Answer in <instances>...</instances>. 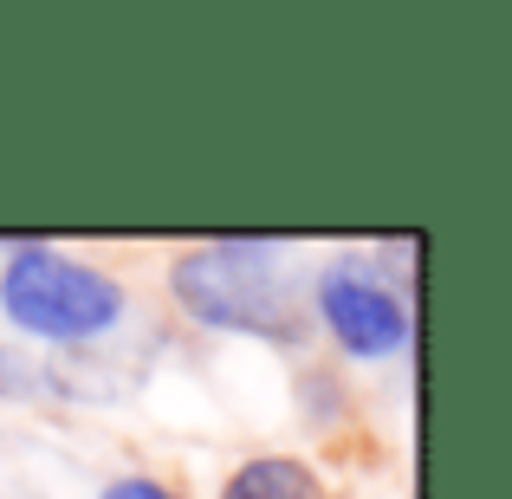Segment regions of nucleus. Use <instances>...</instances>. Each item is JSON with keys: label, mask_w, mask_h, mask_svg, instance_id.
<instances>
[{"label": "nucleus", "mask_w": 512, "mask_h": 499, "mask_svg": "<svg viewBox=\"0 0 512 499\" xmlns=\"http://www.w3.org/2000/svg\"><path fill=\"white\" fill-rule=\"evenodd\" d=\"M46 389V376L33 370V357H20L13 344H0V402H13V396H39Z\"/></svg>", "instance_id": "39448f33"}, {"label": "nucleus", "mask_w": 512, "mask_h": 499, "mask_svg": "<svg viewBox=\"0 0 512 499\" xmlns=\"http://www.w3.org/2000/svg\"><path fill=\"white\" fill-rule=\"evenodd\" d=\"M312 305H318V325L331 331V344H338L344 357H357V363L396 357V350L409 344V331H415L402 292L389 286L370 260H331L325 273H318Z\"/></svg>", "instance_id": "7ed1b4c3"}, {"label": "nucleus", "mask_w": 512, "mask_h": 499, "mask_svg": "<svg viewBox=\"0 0 512 499\" xmlns=\"http://www.w3.org/2000/svg\"><path fill=\"white\" fill-rule=\"evenodd\" d=\"M221 499H331V493L299 454H253L227 474Z\"/></svg>", "instance_id": "20e7f679"}, {"label": "nucleus", "mask_w": 512, "mask_h": 499, "mask_svg": "<svg viewBox=\"0 0 512 499\" xmlns=\"http://www.w3.org/2000/svg\"><path fill=\"white\" fill-rule=\"evenodd\" d=\"M169 292L195 325L234 331V337H266V344H299L305 337V305L292 279L273 266V240H208V247L175 253Z\"/></svg>", "instance_id": "f257e3e1"}, {"label": "nucleus", "mask_w": 512, "mask_h": 499, "mask_svg": "<svg viewBox=\"0 0 512 499\" xmlns=\"http://www.w3.org/2000/svg\"><path fill=\"white\" fill-rule=\"evenodd\" d=\"M0 312L46 344H98L130 318V292L78 253L13 247L0 266Z\"/></svg>", "instance_id": "f03ea898"}, {"label": "nucleus", "mask_w": 512, "mask_h": 499, "mask_svg": "<svg viewBox=\"0 0 512 499\" xmlns=\"http://www.w3.org/2000/svg\"><path fill=\"white\" fill-rule=\"evenodd\" d=\"M98 499H182V493L163 487V480H150V474H124V480H111Z\"/></svg>", "instance_id": "423d86ee"}]
</instances>
